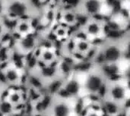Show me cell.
<instances>
[{"mask_svg":"<svg viewBox=\"0 0 130 116\" xmlns=\"http://www.w3.org/2000/svg\"><path fill=\"white\" fill-rule=\"evenodd\" d=\"M42 6L34 0H0V15L14 22L21 18H39Z\"/></svg>","mask_w":130,"mask_h":116,"instance_id":"6da1fadb","label":"cell"},{"mask_svg":"<svg viewBox=\"0 0 130 116\" xmlns=\"http://www.w3.org/2000/svg\"><path fill=\"white\" fill-rule=\"evenodd\" d=\"M81 98L69 97L59 93L51 95L49 104L41 114L46 116H80Z\"/></svg>","mask_w":130,"mask_h":116,"instance_id":"7a4b0ae2","label":"cell"},{"mask_svg":"<svg viewBox=\"0 0 130 116\" xmlns=\"http://www.w3.org/2000/svg\"><path fill=\"white\" fill-rule=\"evenodd\" d=\"M107 79L97 65L86 72V77L82 84V92L85 93V97L92 99H101L106 87Z\"/></svg>","mask_w":130,"mask_h":116,"instance_id":"3957f363","label":"cell"},{"mask_svg":"<svg viewBox=\"0 0 130 116\" xmlns=\"http://www.w3.org/2000/svg\"><path fill=\"white\" fill-rule=\"evenodd\" d=\"M41 39L42 36L37 32L24 36L12 38V48L15 55L25 59L34 55L40 45Z\"/></svg>","mask_w":130,"mask_h":116,"instance_id":"277c9868","label":"cell"},{"mask_svg":"<svg viewBox=\"0 0 130 116\" xmlns=\"http://www.w3.org/2000/svg\"><path fill=\"white\" fill-rule=\"evenodd\" d=\"M0 74L9 88L23 87L24 85L26 70L14 60L1 68Z\"/></svg>","mask_w":130,"mask_h":116,"instance_id":"5b68a950","label":"cell"},{"mask_svg":"<svg viewBox=\"0 0 130 116\" xmlns=\"http://www.w3.org/2000/svg\"><path fill=\"white\" fill-rule=\"evenodd\" d=\"M122 79L123 78L113 81L107 80L101 99L110 100L126 107V104L130 100V96L128 94L129 88V86L126 85L127 81L126 80V82L124 84L121 82Z\"/></svg>","mask_w":130,"mask_h":116,"instance_id":"8992f818","label":"cell"},{"mask_svg":"<svg viewBox=\"0 0 130 116\" xmlns=\"http://www.w3.org/2000/svg\"><path fill=\"white\" fill-rule=\"evenodd\" d=\"M100 54L103 64H119L124 59V48L118 41L109 40L100 46Z\"/></svg>","mask_w":130,"mask_h":116,"instance_id":"52a82bcc","label":"cell"},{"mask_svg":"<svg viewBox=\"0 0 130 116\" xmlns=\"http://www.w3.org/2000/svg\"><path fill=\"white\" fill-rule=\"evenodd\" d=\"M2 101L13 109H24L27 103V95L25 87L9 88Z\"/></svg>","mask_w":130,"mask_h":116,"instance_id":"ba28073f","label":"cell"},{"mask_svg":"<svg viewBox=\"0 0 130 116\" xmlns=\"http://www.w3.org/2000/svg\"><path fill=\"white\" fill-rule=\"evenodd\" d=\"M34 20L36 19L21 18L14 21L12 23L11 28L12 38L24 36L36 33L37 31V27H35L34 24Z\"/></svg>","mask_w":130,"mask_h":116,"instance_id":"9c48e42d","label":"cell"},{"mask_svg":"<svg viewBox=\"0 0 130 116\" xmlns=\"http://www.w3.org/2000/svg\"><path fill=\"white\" fill-rule=\"evenodd\" d=\"M34 54L37 56L39 64L42 65H55L60 57V54L57 53L56 46H40Z\"/></svg>","mask_w":130,"mask_h":116,"instance_id":"30bf717a","label":"cell"},{"mask_svg":"<svg viewBox=\"0 0 130 116\" xmlns=\"http://www.w3.org/2000/svg\"><path fill=\"white\" fill-rule=\"evenodd\" d=\"M79 5L82 13L89 17H93L100 14L103 7V2L102 0H81Z\"/></svg>","mask_w":130,"mask_h":116,"instance_id":"8fae6325","label":"cell"},{"mask_svg":"<svg viewBox=\"0 0 130 116\" xmlns=\"http://www.w3.org/2000/svg\"><path fill=\"white\" fill-rule=\"evenodd\" d=\"M88 35L89 38L93 36L94 38H98L103 33L104 24H103V20L94 17H89L88 21L82 27Z\"/></svg>","mask_w":130,"mask_h":116,"instance_id":"7c38bea8","label":"cell"},{"mask_svg":"<svg viewBox=\"0 0 130 116\" xmlns=\"http://www.w3.org/2000/svg\"><path fill=\"white\" fill-rule=\"evenodd\" d=\"M58 23L66 25L69 27L78 25V11L75 8H62L59 11V19Z\"/></svg>","mask_w":130,"mask_h":116,"instance_id":"4fadbf2b","label":"cell"},{"mask_svg":"<svg viewBox=\"0 0 130 116\" xmlns=\"http://www.w3.org/2000/svg\"><path fill=\"white\" fill-rule=\"evenodd\" d=\"M12 23L0 15V43L6 42L5 37L11 36Z\"/></svg>","mask_w":130,"mask_h":116,"instance_id":"5bb4252c","label":"cell"},{"mask_svg":"<svg viewBox=\"0 0 130 116\" xmlns=\"http://www.w3.org/2000/svg\"><path fill=\"white\" fill-rule=\"evenodd\" d=\"M69 27L63 25L60 23H57L55 29L52 30V33L56 40H66L70 36L69 34Z\"/></svg>","mask_w":130,"mask_h":116,"instance_id":"9a60e30c","label":"cell"},{"mask_svg":"<svg viewBox=\"0 0 130 116\" xmlns=\"http://www.w3.org/2000/svg\"><path fill=\"white\" fill-rule=\"evenodd\" d=\"M93 43L91 40H76L75 43V51L76 52L82 55L85 56L87 55V53L90 51V49L93 46Z\"/></svg>","mask_w":130,"mask_h":116,"instance_id":"2e32d148","label":"cell"},{"mask_svg":"<svg viewBox=\"0 0 130 116\" xmlns=\"http://www.w3.org/2000/svg\"><path fill=\"white\" fill-rule=\"evenodd\" d=\"M9 89V87L6 85V84L5 83V81H3L1 74H0V103L2 102L5 93H7L8 90Z\"/></svg>","mask_w":130,"mask_h":116,"instance_id":"e0dca14e","label":"cell"},{"mask_svg":"<svg viewBox=\"0 0 130 116\" xmlns=\"http://www.w3.org/2000/svg\"><path fill=\"white\" fill-rule=\"evenodd\" d=\"M37 1H39V2H40V3H42L43 2H44V1H46V0H37Z\"/></svg>","mask_w":130,"mask_h":116,"instance_id":"ac0fdd59","label":"cell"},{"mask_svg":"<svg viewBox=\"0 0 130 116\" xmlns=\"http://www.w3.org/2000/svg\"><path fill=\"white\" fill-rule=\"evenodd\" d=\"M128 2H129V8L130 10V0H128Z\"/></svg>","mask_w":130,"mask_h":116,"instance_id":"d6986e66","label":"cell"},{"mask_svg":"<svg viewBox=\"0 0 130 116\" xmlns=\"http://www.w3.org/2000/svg\"><path fill=\"white\" fill-rule=\"evenodd\" d=\"M1 114H2V112H1V111H0V115H1Z\"/></svg>","mask_w":130,"mask_h":116,"instance_id":"ffe728a7","label":"cell"},{"mask_svg":"<svg viewBox=\"0 0 130 116\" xmlns=\"http://www.w3.org/2000/svg\"><path fill=\"white\" fill-rule=\"evenodd\" d=\"M2 116H4V115H2Z\"/></svg>","mask_w":130,"mask_h":116,"instance_id":"44dd1931","label":"cell"}]
</instances>
